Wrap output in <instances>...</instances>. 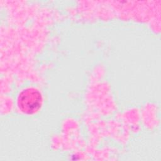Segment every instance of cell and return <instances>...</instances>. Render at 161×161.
<instances>
[{
    "mask_svg": "<svg viewBox=\"0 0 161 161\" xmlns=\"http://www.w3.org/2000/svg\"><path fill=\"white\" fill-rule=\"evenodd\" d=\"M42 103L43 97L41 92L34 87H28L23 90L17 99L19 110L26 114H33L38 112Z\"/></svg>",
    "mask_w": 161,
    "mask_h": 161,
    "instance_id": "cell-1",
    "label": "cell"
}]
</instances>
